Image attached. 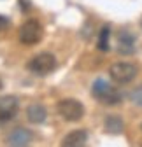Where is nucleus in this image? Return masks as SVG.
Returning <instances> with one entry per match:
<instances>
[{
  "label": "nucleus",
  "mask_w": 142,
  "mask_h": 147,
  "mask_svg": "<svg viewBox=\"0 0 142 147\" xmlns=\"http://www.w3.org/2000/svg\"><path fill=\"white\" fill-rule=\"evenodd\" d=\"M91 95H93L95 100H98L103 105H118L123 100L121 91L118 88L111 86L107 81H103V79H97L93 82V86H91Z\"/></svg>",
  "instance_id": "nucleus-1"
},
{
  "label": "nucleus",
  "mask_w": 142,
  "mask_h": 147,
  "mask_svg": "<svg viewBox=\"0 0 142 147\" xmlns=\"http://www.w3.org/2000/svg\"><path fill=\"white\" fill-rule=\"evenodd\" d=\"M56 109H58V114L68 123H76V121L82 119V116H84V105L79 100H76V98H63V100H60Z\"/></svg>",
  "instance_id": "nucleus-2"
},
{
  "label": "nucleus",
  "mask_w": 142,
  "mask_h": 147,
  "mask_svg": "<svg viewBox=\"0 0 142 147\" xmlns=\"http://www.w3.org/2000/svg\"><path fill=\"white\" fill-rule=\"evenodd\" d=\"M56 68V58L51 53H41L28 61V70L33 72L35 76H47Z\"/></svg>",
  "instance_id": "nucleus-3"
},
{
  "label": "nucleus",
  "mask_w": 142,
  "mask_h": 147,
  "mask_svg": "<svg viewBox=\"0 0 142 147\" xmlns=\"http://www.w3.org/2000/svg\"><path fill=\"white\" fill-rule=\"evenodd\" d=\"M109 76L116 84H128L137 76V67L133 63H128V61H118V63L111 65Z\"/></svg>",
  "instance_id": "nucleus-4"
},
{
  "label": "nucleus",
  "mask_w": 142,
  "mask_h": 147,
  "mask_svg": "<svg viewBox=\"0 0 142 147\" xmlns=\"http://www.w3.org/2000/svg\"><path fill=\"white\" fill-rule=\"evenodd\" d=\"M42 35H44V30H42L41 23L35 21V20H28V21H25L20 26V35H18V37H20V42L21 44L33 46V44L41 42Z\"/></svg>",
  "instance_id": "nucleus-5"
},
{
  "label": "nucleus",
  "mask_w": 142,
  "mask_h": 147,
  "mask_svg": "<svg viewBox=\"0 0 142 147\" xmlns=\"http://www.w3.org/2000/svg\"><path fill=\"white\" fill-rule=\"evenodd\" d=\"M32 140H33V133L28 130V128L18 126L7 135L5 144L11 145V147H26V145L32 144Z\"/></svg>",
  "instance_id": "nucleus-6"
},
{
  "label": "nucleus",
  "mask_w": 142,
  "mask_h": 147,
  "mask_svg": "<svg viewBox=\"0 0 142 147\" xmlns=\"http://www.w3.org/2000/svg\"><path fill=\"white\" fill-rule=\"evenodd\" d=\"M135 42H137V39L130 30H121L119 35H118V51L121 54H125V56H130L137 49Z\"/></svg>",
  "instance_id": "nucleus-7"
},
{
  "label": "nucleus",
  "mask_w": 142,
  "mask_h": 147,
  "mask_svg": "<svg viewBox=\"0 0 142 147\" xmlns=\"http://www.w3.org/2000/svg\"><path fill=\"white\" fill-rule=\"evenodd\" d=\"M18 109H20V102L16 96L7 95L0 98V121H9L16 116Z\"/></svg>",
  "instance_id": "nucleus-8"
},
{
  "label": "nucleus",
  "mask_w": 142,
  "mask_h": 147,
  "mask_svg": "<svg viewBox=\"0 0 142 147\" xmlns=\"http://www.w3.org/2000/svg\"><path fill=\"white\" fill-rule=\"evenodd\" d=\"M47 117V110L42 103H32L26 109V119L32 124H42Z\"/></svg>",
  "instance_id": "nucleus-9"
},
{
  "label": "nucleus",
  "mask_w": 142,
  "mask_h": 147,
  "mask_svg": "<svg viewBox=\"0 0 142 147\" xmlns=\"http://www.w3.org/2000/svg\"><path fill=\"white\" fill-rule=\"evenodd\" d=\"M86 142H88V133L84 130H74L63 137L62 145L63 147H82Z\"/></svg>",
  "instance_id": "nucleus-10"
},
{
  "label": "nucleus",
  "mask_w": 142,
  "mask_h": 147,
  "mask_svg": "<svg viewBox=\"0 0 142 147\" xmlns=\"http://www.w3.org/2000/svg\"><path fill=\"white\" fill-rule=\"evenodd\" d=\"M103 130L107 133H111V135H118V133H121L125 130V123H123V119L118 117V116H109L103 121Z\"/></svg>",
  "instance_id": "nucleus-11"
},
{
  "label": "nucleus",
  "mask_w": 142,
  "mask_h": 147,
  "mask_svg": "<svg viewBox=\"0 0 142 147\" xmlns=\"http://www.w3.org/2000/svg\"><path fill=\"white\" fill-rule=\"evenodd\" d=\"M109 35H111L109 26H103L100 30V35H98V49L100 51H109Z\"/></svg>",
  "instance_id": "nucleus-12"
},
{
  "label": "nucleus",
  "mask_w": 142,
  "mask_h": 147,
  "mask_svg": "<svg viewBox=\"0 0 142 147\" xmlns=\"http://www.w3.org/2000/svg\"><path fill=\"white\" fill-rule=\"evenodd\" d=\"M130 100L142 109V86H137L135 89H132V93H130Z\"/></svg>",
  "instance_id": "nucleus-13"
},
{
  "label": "nucleus",
  "mask_w": 142,
  "mask_h": 147,
  "mask_svg": "<svg viewBox=\"0 0 142 147\" xmlns=\"http://www.w3.org/2000/svg\"><path fill=\"white\" fill-rule=\"evenodd\" d=\"M9 20H7V18L5 16H2V14H0V32H5L7 28H9Z\"/></svg>",
  "instance_id": "nucleus-14"
},
{
  "label": "nucleus",
  "mask_w": 142,
  "mask_h": 147,
  "mask_svg": "<svg viewBox=\"0 0 142 147\" xmlns=\"http://www.w3.org/2000/svg\"><path fill=\"white\" fill-rule=\"evenodd\" d=\"M0 88H2V82H0Z\"/></svg>",
  "instance_id": "nucleus-15"
},
{
  "label": "nucleus",
  "mask_w": 142,
  "mask_h": 147,
  "mask_svg": "<svg viewBox=\"0 0 142 147\" xmlns=\"http://www.w3.org/2000/svg\"><path fill=\"white\" fill-rule=\"evenodd\" d=\"M140 26H142V21H140Z\"/></svg>",
  "instance_id": "nucleus-16"
}]
</instances>
